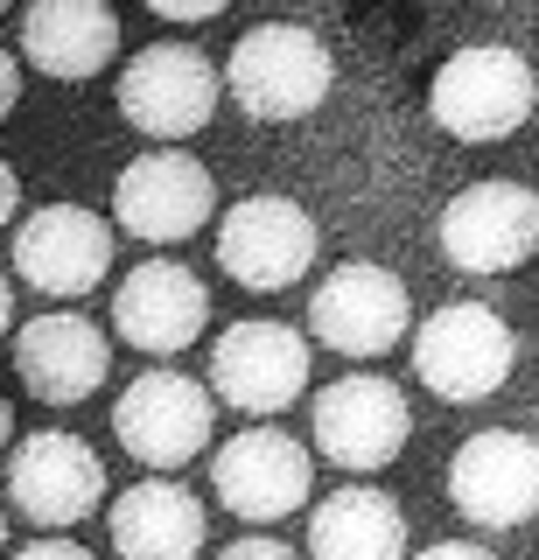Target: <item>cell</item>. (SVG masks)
<instances>
[{
  "mask_svg": "<svg viewBox=\"0 0 539 560\" xmlns=\"http://www.w3.org/2000/svg\"><path fill=\"white\" fill-rule=\"evenodd\" d=\"M329 78H337L329 43L316 28H294V22H259V28L238 35L232 57H224L232 98L246 105L253 119H273V127L316 113V105L329 98Z\"/></svg>",
  "mask_w": 539,
  "mask_h": 560,
  "instance_id": "6da1fadb",
  "label": "cell"
},
{
  "mask_svg": "<svg viewBox=\"0 0 539 560\" xmlns=\"http://www.w3.org/2000/svg\"><path fill=\"white\" fill-rule=\"evenodd\" d=\"M532 98H539L532 63L518 57V49H504V43L456 49V57L434 70V92H427L442 133H456V140H504V133H518L532 119Z\"/></svg>",
  "mask_w": 539,
  "mask_h": 560,
  "instance_id": "7a4b0ae2",
  "label": "cell"
},
{
  "mask_svg": "<svg viewBox=\"0 0 539 560\" xmlns=\"http://www.w3.org/2000/svg\"><path fill=\"white\" fill-rule=\"evenodd\" d=\"M512 364H518V337H512V323L483 302H448L413 329V372L427 378V393L456 399V407L491 399L497 385L512 378Z\"/></svg>",
  "mask_w": 539,
  "mask_h": 560,
  "instance_id": "3957f363",
  "label": "cell"
},
{
  "mask_svg": "<svg viewBox=\"0 0 539 560\" xmlns=\"http://www.w3.org/2000/svg\"><path fill=\"white\" fill-rule=\"evenodd\" d=\"M218 399L189 372H141L113 407V434L141 469H183L211 448Z\"/></svg>",
  "mask_w": 539,
  "mask_h": 560,
  "instance_id": "277c9868",
  "label": "cell"
},
{
  "mask_svg": "<svg viewBox=\"0 0 539 560\" xmlns=\"http://www.w3.org/2000/svg\"><path fill=\"white\" fill-rule=\"evenodd\" d=\"M218 210V183L203 162H189L183 148H162V154H141V162L119 168L113 183V224L133 232L141 245H183L211 224Z\"/></svg>",
  "mask_w": 539,
  "mask_h": 560,
  "instance_id": "5b68a950",
  "label": "cell"
},
{
  "mask_svg": "<svg viewBox=\"0 0 539 560\" xmlns=\"http://www.w3.org/2000/svg\"><path fill=\"white\" fill-rule=\"evenodd\" d=\"M218 267L253 294H281L316 267V218L294 197H246L218 224Z\"/></svg>",
  "mask_w": 539,
  "mask_h": 560,
  "instance_id": "8992f818",
  "label": "cell"
},
{
  "mask_svg": "<svg viewBox=\"0 0 539 560\" xmlns=\"http://www.w3.org/2000/svg\"><path fill=\"white\" fill-rule=\"evenodd\" d=\"M308 329H316V343H329L337 358H386V350L413 329L407 280L372 267V259H351V267H337L316 288Z\"/></svg>",
  "mask_w": 539,
  "mask_h": 560,
  "instance_id": "52a82bcc",
  "label": "cell"
},
{
  "mask_svg": "<svg viewBox=\"0 0 539 560\" xmlns=\"http://www.w3.org/2000/svg\"><path fill=\"white\" fill-rule=\"evenodd\" d=\"M14 273L36 294L78 302L113 273V224L92 218L84 203H43L36 218L14 224Z\"/></svg>",
  "mask_w": 539,
  "mask_h": 560,
  "instance_id": "ba28073f",
  "label": "cell"
},
{
  "mask_svg": "<svg viewBox=\"0 0 539 560\" xmlns=\"http://www.w3.org/2000/svg\"><path fill=\"white\" fill-rule=\"evenodd\" d=\"M98 498H106V463H98L92 442H78V434L49 428V434H28V442L8 455V504L28 525L63 533V525L92 518Z\"/></svg>",
  "mask_w": 539,
  "mask_h": 560,
  "instance_id": "9c48e42d",
  "label": "cell"
},
{
  "mask_svg": "<svg viewBox=\"0 0 539 560\" xmlns=\"http://www.w3.org/2000/svg\"><path fill=\"white\" fill-rule=\"evenodd\" d=\"M448 498L469 525H526L539 512V442L518 428H483L469 434L448 463Z\"/></svg>",
  "mask_w": 539,
  "mask_h": 560,
  "instance_id": "30bf717a",
  "label": "cell"
},
{
  "mask_svg": "<svg viewBox=\"0 0 539 560\" xmlns=\"http://www.w3.org/2000/svg\"><path fill=\"white\" fill-rule=\"evenodd\" d=\"M119 113L148 140H189L218 113V70L183 43H148L119 70Z\"/></svg>",
  "mask_w": 539,
  "mask_h": 560,
  "instance_id": "8fae6325",
  "label": "cell"
},
{
  "mask_svg": "<svg viewBox=\"0 0 539 560\" xmlns=\"http://www.w3.org/2000/svg\"><path fill=\"white\" fill-rule=\"evenodd\" d=\"M308 385V337L288 323H232L211 350V393L238 413H288Z\"/></svg>",
  "mask_w": 539,
  "mask_h": 560,
  "instance_id": "7c38bea8",
  "label": "cell"
},
{
  "mask_svg": "<svg viewBox=\"0 0 539 560\" xmlns=\"http://www.w3.org/2000/svg\"><path fill=\"white\" fill-rule=\"evenodd\" d=\"M413 434V413H407V393H399L392 378H337L316 393V448L329 455L337 469H351V477H364V469H386L399 448H407Z\"/></svg>",
  "mask_w": 539,
  "mask_h": 560,
  "instance_id": "4fadbf2b",
  "label": "cell"
},
{
  "mask_svg": "<svg viewBox=\"0 0 539 560\" xmlns=\"http://www.w3.org/2000/svg\"><path fill=\"white\" fill-rule=\"evenodd\" d=\"M539 245V197L526 183H469L442 210V253L462 273H512Z\"/></svg>",
  "mask_w": 539,
  "mask_h": 560,
  "instance_id": "5bb4252c",
  "label": "cell"
},
{
  "mask_svg": "<svg viewBox=\"0 0 539 560\" xmlns=\"http://www.w3.org/2000/svg\"><path fill=\"white\" fill-rule=\"evenodd\" d=\"M203 323H211V294H203V280L183 267V259H141L127 280H119L113 294V329L119 343L148 350V358H176L203 337Z\"/></svg>",
  "mask_w": 539,
  "mask_h": 560,
  "instance_id": "9a60e30c",
  "label": "cell"
},
{
  "mask_svg": "<svg viewBox=\"0 0 539 560\" xmlns=\"http://www.w3.org/2000/svg\"><path fill=\"white\" fill-rule=\"evenodd\" d=\"M211 490H218L224 512H238L253 525H273V518H288L294 504H308V448L281 428H246L238 442L218 448Z\"/></svg>",
  "mask_w": 539,
  "mask_h": 560,
  "instance_id": "2e32d148",
  "label": "cell"
},
{
  "mask_svg": "<svg viewBox=\"0 0 539 560\" xmlns=\"http://www.w3.org/2000/svg\"><path fill=\"white\" fill-rule=\"evenodd\" d=\"M14 372L36 399L49 407H78V399H92L98 385L113 372V337L92 323V315H36V323H22V337H14Z\"/></svg>",
  "mask_w": 539,
  "mask_h": 560,
  "instance_id": "e0dca14e",
  "label": "cell"
},
{
  "mask_svg": "<svg viewBox=\"0 0 539 560\" xmlns=\"http://www.w3.org/2000/svg\"><path fill=\"white\" fill-rule=\"evenodd\" d=\"M22 57L63 84L98 78L119 57V14L98 8V0H43V8L22 14Z\"/></svg>",
  "mask_w": 539,
  "mask_h": 560,
  "instance_id": "ac0fdd59",
  "label": "cell"
},
{
  "mask_svg": "<svg viewBox=\"0 0 539 560\" xmlns=\"http://www.w3.org/2000/svg\"><path fill=\"white\" fill-rule=\"evenodd\" d=\"M113 553L119 560H197L203 553V504L176 477H148L113 504Z\"/></svg>",
  "mask_w": 539,
  "mask_h": 560,
  "instance_id": "d6986e66",
  "label": "cell"
},
{
  "mask_svg": "<svg viewBox=\"0 0 539 560\" xmlns=\"http://www.w3.org/2000/svg\"><path fill=\"white\" fill-rule=\"evenodd\" d=\"M308 553L316 560H407V518H399L386 490L343 483L308 518Z\"/></svg>",
  "mask_w": 539,
  "mask_h": 560,
  "instance_id": "ffe728a7",
  "label": "cell"
},
{
  "mask_svg": "<svg viewBox=\"0 0 539 560\" xmlns=\"http://www.w3.org/2000/svg\"><path fill=\"white\" fill-rule=\"evenodd\" d=\"M218 560H294V547H281V539H232Z\"/></svg>",
  "mask_w": 539,
  "mask_h": 560,
  "instance_id": "44dd1931",
  "label": "cell"
},
{
  "mask_svg": "<svg viewBox=\"0 0 539 560\" xmlns=\"http://www.w3.org/2000/svg\"><path fill=\"white\" fill-rule=\"evenodd\" d=\"M154 14H162V22H211L218 0H154Z\"/></svg>",
  "mask_w": 539,
  "mask_h": 560,
  "instance_id": "7402d4cb",
  "label": "cell"
},
{
  "mask_svg": "<svg viewBox=\"0 0 539 560\" xmlns=\"http://www.w3.org/2000/svg\"><path fill=\"white\" fill-rule=\"evenodd\" d=\"M14 560H92V553L71 547V539H36V547H22Z\"/></svg>",
  "mask_w": 539,
  "mask_h": 560,
  "instance_id": "603a6c76",
  "label": "cell"
},
{
  "mask_svg": "<svg viewBox=\"0 0 539 560\" xmlns=\"http://www.w3.org/2000/svg\"><path fill=\"white\" fill-rule=\"evenodd\" d=\"M14 98H22V63H14L8 49H0V119L14 113Z\"/></svg>",
  "mask_w": 539,
  "mask_h": 560,
  "instance_id": "cb8c5ba5",
  "label": "cell"
},
{
  "mask_svg": "<svg viewBox=\"0 0 539 560\" xmlns=\"http://www.w3.org/2000/svg\"><path fill=\"white\" fill-rule=\"evenodd\" d=\"M14 210H22V183H14V168L0 162V224H14Z\"/></svg>",
  "mask_w": 539,
  "mask_h": 560,
  "instance_id": "d4e9b609",
  "label": "cell"
},
{
  "mask_svg": "<svg viewBox=\"0 0 539 560\" xmlns=\"http://www.w3.org/2000/svg\"><path fill=\"white\" fill-rule=\"evenodd\" d=\"M413 560H491L483 547H462V539H442V547H427V553H413Z\"/></svg>",
  "mask_w": 539,
  "mask_h": 560,
  "instance_id": "484cf974",
  "label": "cell"
},
{
  "mask_svg": "<svg viewBox=\"0 0 539 560\" xmlns=\"http://www.w3.org/2000/svg\"><path fill=\"white\" fill-rule=\"evenodd\" d=\"M8 323H14V288H8V273H0V337H8Z\"/></svg>",
  "mask_w": 539,
  "mask_h": 560,
  "instance_id": "4316f807",
  "label": "cell"
},
{
  "mask_svg": "<svg viewBox=\"0 0 539 560\" xmlns=\"http://www.w3.org/2000/svg\"><path fill=\"white\" fill-rule=\"evenodd\" d=\"M8 434H14V413H8V399H0V448H8Z\"/></svg>",
  "mask_w": 539,
  "mask_h": 560,
  "instance_id": "83f0119b",
  "label": "cell"
},
{
  "mask_svg": "<svg viewBox=\"0 0 539 560\" xmlns=\"http://www.w3.org/2000/svg\"><path fill=\"white\" fill-rule=\"evenodd\" d=\"M0 553H8V512H0Z\"/></svg>",
  "mask_w": 539,
  "mask_h": 560,
  "instance_id": "f1b7e54d",
  "label": "cell"
}]
</instances>
